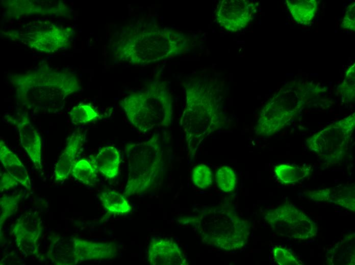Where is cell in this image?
Segmentation results:
<instances>
[{
	"mask_svg": "<svg viewBox=\"0 0 355 265\" xmlns=\"http://www.w3.org/2000/svg\"><path fill=\"white\" fill-rule=\"evenodd\" d=\"M188 46V39L181 33L155 25H136L120 34L114 55L119 60L145 66L178 56Z\"/></svg>",
	"mask_w": 355,
	"mask_h": 265,
	"instance_id": "6da1fadb",
	"label": "cell"
},
{
	"mask_svg": "<svg viewBox=\"0 0 355 265\" xmlns=\"http://www.w3.org/2000/svg\"><path fill=\"white\" fill-rule=\"evenodd\" d=\"M18 99L35 112L60 111L66 98L80 87L75 77L56 72H36L19 76L13 82Z\"/></svg>",
	"mask_w": 355,
	"mask_h": 265,
	"instance_id": "7a4b0ae2",
	"label": "cell"
},
{
	"mask_svg": "<svg viewBox=\"0 0 355 265\" xmlns=\"http://www.w3.org/2000/svg\"><path fill=\"white\" fill-rule=\"evenodd\" d=\"M120 105L129 122L143 132L167 127L172 120V95L163 81H153L146 88L129 94Z\"/></svg>",
	"mask_w": 355,
	"mask_h": 265,
	"instance_id": "3957f363",
	"label": "cell"
},
{
	"mask_svg": "<svg viewBox=\"0 0 355 265\" xmlns=\"http://www.w3.org/2000/svg\"><path fill=\"white\" fill-rule=\"evenodd\" d=\"M128 178L124 195L141 194L148 190L162 171L163 152L160 136L154 134L145 141L127 144Z\"/></svg>",
	"mask_w": 355,
	"mask_h": 265,
	"instance_id": "277c9868",
	"label": "cell"
},
{
	"mask_svg": "<svg viewBox=\"0 0 355 265\" xmlns=\"http://www.w3.org/2000/svg\"><path fill=\"white\" fill-rule=\"evenodd\" d=\"M186 105L181 123L189 147L196 145L211 124L221 120V112L216 99L208 88L197 82L185 86Z\"/></svg>",
	"mask_w": 355,
	"mask_h": 265,
	"instance_id": "5b68a950",
	"label": "cell"
},
{
	"mask_svg": "<svg viewBox=\"0 0 355 265\" xmlns=\"http://www.w3.org/2000/svg\"><path fill=\"white\" fill-rule=\"evenodd\" d=\"M305 96L300 88L281 89L262 109L256 127V133L270 136L286 126L302 108Z\"/></svg>",
	"mask_w": 355,
	"mask_h": 265,
	"instance_id": "8992f818",
	"label": "cell"
},
{
	"mask_svg": "<svg viewBox=\"0 0 355 265\" xmlns=\"http://www.w3.org/2000/svg\"><path fill=\"white\" fill-rule=\"evenodd\" d=\"M354 114L329 124L309 138L307 142L310 149L328 165L340 162L354 128Z\"/></svg>",
	"mask_w": 355,
	"mask_h": 265,
	"instance_id": "52a82bcc",
	"label": "cell"
},
{
	"mask_svg": "<svg viewBox=\"0 0 355 265\" xmlns=\"http://www.w3.org/2000/svg\"><path fill=\"white\" fill-rule=\"evenodd\" d=\"M265 219L280 235L297 240L316 235V224L290 203H285L268 212Z\"/></svg>",
	"mask_w": 355,
	"mask_h": 265,
	"instance_id": "ba28073f",
	"label": "cell"
},
{
	"mask_svg": "<svg viewBox=\"0 0 355 265\" xmlns=\"http://www.w3.org/2000/svg\"><path fill=\"white\" fill-rule=\"evenodd\" d=\"M257 4L247 0H222L217 5L215 15L219 25L232 33L242 31L252 20Z\"/></svg>",
	"mask_w": 355,
	"mask_h": 265,
	"instance_id": "9c48e42d",
	"label": "cell"
},
{
	"mask_svg": "<svg viewBox=\"0 0 355 265\" xmlns=\"http://www.w3.org/2000/svg\"><path fill=\"white\" fill-rule=\"evenodd\" d=\"M42 229V222L39 216L26 213L16 220L11 233L21 252L26 255H36L38 252Z\"/></svg>",
	"mask_w": 355,
	"mask_h": 265,
	"instance_id": "30bf717a",
	"label": "cell"
},
{
	"mask_svg": "<svg viewBox=\"0 0 355 265\" xmlns=\"http://www.w3.org/2000/svg\"><path fill=\"white\" fill-rule=\"evenodd\" d=\"M147 258L151 265L186 264L180 247L174 241L167 238H153L148 247Z\"/></svg>",
	"mask_w": 355,
	"mask_h": 265,
	"instance_id": "8fae6325",
	"label": "cell"
},
{
	"mask_svg": "<svg viewBox=\"0 0 355 265\" xmlns=\"http://www.w3.org/2000/svg\"><path fill=\"white\" fill-rule=\"evenodd\" d=\"M74 264L87 260L110 259L114 258L117 249L113 243H96L72 237Z\"/></svg>",
	"mask_w": 355,
	"mask_h": 265,
	"instance_id": "7c38bea8",
	"label": "cell"
},
{
	"mask_svg": "<svg viewBox=\"0 0 355 265\" xmlns=\"http://www.w3.org/2000/svg\"><path fill=\"white\" fill-rule=\"evenodd\" d=\"M20 141L23 148L31 160L35 168L42 169V143L38 131L30 121L27 115H22L16 120Z\"/></svg>",
	"mask_w": 355,
	"mask_h": 265,
	"instance_id": "4fadbf2b",
	"label": "cell"
},
{
	"mask_svg": "<svg viewBox=\"0 0 355 265\" xmlns=\"http://www.w3.org/2000/svg\"><path fill=\"white\" fill-rule=\"evenodd\" d=\"M84 138L80 131L72 132L68 137L66 146L55 165L54 173L56 181H64L69 177Z\"/></svg>",
	"mask_w": 355,
	"mask_h": 265,
	"instance_id": "5bb4252c",
	"label": "cell"
},
{
	"mask_svg": "<svg viewBox=\"0 0 355 265\" xmlns=\"http://www.w3.org/2000/svg\"><path fill=\"white\" fill-rule=\"evenodd\" d=\"M90 162L97 171L107 178L112 179L119 172L121 162L120 153L115 147H103L96 155L91 157Z\"/></svg>",
	"mask_w": 355,
	"mask_h": 265,
	"instance_id": "9a60e30c",
	"label": "cell"
},
{
	"mask_svg": "<svg viewBox=\"0 0 355 265\" xmlns=\"http://www.w3.org/2000/svg\"><path fill=\"white\" fill-rule=\"evenodd\" d=\"M0 160L8 173L26 188L31 189V181L26 167L2 140L0 141Z\"/></svg>",
	"mask_w": 355,
	"mask_h": 265,
	"instance_id": "2e32d148",
	"label": "cell"
},
{
	"mask_svg": "<svg viewBox=\"0 0 355 265\" xmlns=\"http://www.w3.org/2000/svg\"><path fill=\"white\" fill-rule=\"evenodd\" d=\"M48 259L57 265H74L72 238H52L47 252Z\"/></svg>",
	"mask_w": 355,
	"mask_h": 265,
	"instance_id": "e0dca14e",
	"label": "cell"
},
{
	"mask_svg": "<svg viewBox=\"0 0 355 265\" xmlns=\"http://www.w3.org/2000/svg\"><path fill=\"white\" fill-rule=\"evenodd\" d=\"M286 3L294 20L305 25H309L314 19L317 8L316 0H287Z\"/></svg>",
	"mask_w": 355,
	"mask_h": 265,
	"instance_id": "ac0fdd59",
	"label": "cell"
},
{
	"mask_svg": "<svg viewBox=\"0 0 355 265\" xmlns=\"http://www.w3.org/2000/svg\"><path fill=\"white\" fill-rule=\"evenodd\" d=\"M99 198L106 210L114 215H125L132 210V207L125 196L118 192L108 190L102 192Z\"/></svg>",
	"mask_w": 355,
	"mask_h": 265,
	"instance_id": "d6986e66",
	"label": "cell"
},
{
	"mask_svg": "<svg viewBox=\"0 0 355 265\" xmlns=\"http://www.w3.org/2000/svg\"><path fill=\"white\" fill-rule=\"evenodd\" d=\"M310 169L307 167H300L288 164H281L274 167L275 174L280 182L290 184L298 182L307 176Z\"/></svg>",
	"mask_w": 355,
	"mask_h": 265,
	"instance_id": "ffe728a7",
	"label": "cell"
},
{
	"mask_svg": "<svg viewBox=\"0 0 355 265\" xmlns=\"http://www.w3.org/2000/svg\"><path fill=\"white\" fill-rule=\"evenodd\" d=\"M97 172L90 161L82 159L75 163L71 173L76 179L83 183L93 186L98 181Z\"/></svg>",
	"mask_w": 355,
	"mask_h": 265,
	"instance_id": "44dd1931",
	"label": "cell"
},
{
	"mask_svg": "<svg viewBox=\"0 0 355 265\" xmlns=\"http://www.w3.org/2000/svg\"><path fill=\"white\" fill-rule=\"evenodd\" d=\"M69 116L74 125L86 124L102 118L98 112L89 103H80L73 107L69 112Z\"/></svg>",
	"mask_w": 355,
	"mask_h": 265,
	"instance_id": "7402d4cb",
	"label": "cell"
},
{
	"mask_svg": "<svg viewBox=\"0 0 355 265\" xmlns=\"http://www.w3.org/2000/svg\"><path fill=\"white\" fill-rule=\"evenodd\" d=\"M345 238L341 242V249L339 250L336 248L332 249V251L337 252V254H331L328 258L333 261L337 257L332 264L340 263L341 264H354V245L353 238Z\"/></svg>",
	"mask_w": 355,
	"mask_h": 265,
	"instance_id": "603a6c76",
	"label": "cell"
},
{
	"mask_svg": "<svg viewBox=\"0 0 355 265\" xmlns=\"http://www.w3.org/2000/svg\"><path fill=\"white\" fill-rule=\"evenodd\" d=\"M215 178L219 189L225 192H230L236 187L237 179L236 173L229 166L219 168L216 172Z\"/></svg>",
	"mask_w": 355,
	"mask_h": 265,
	"instance_id": "cb8c5ba5",
	"label": "cell"
},
{
	"mask_svg": "<svg viewBox=\"0 0 355 265\" xmlns=\"http://www.w3.org/2000/svg\"><path fill=\"white\" fill-rule=\"evenodd\" d=\"M329 201L347 209L354 211V189L349 187H344L335 190L331 194Z\"/></svg>",
	"mask_w": 355,
	"mask_h": 265,
	"instance_id": "d4e9b609",
	"label": "cell"
},
{
	"mask_svg": "<svg viewBox=\"0 0 355 265\" xmlns=\"http://www.w3.org/2000/svg\"><path fill=\"white\" fill-rule=\"evenodd\" d=\"M21 198L19 194L13 196H4L0 198V231L5 221L18 209V202Z\"/></svg>",
	"mask_w": 355,
	"mask_h": 265,
	"instance_id": "484cf974",
	"label": "cell"
},
{
	"mask_svg": "<svg viewBox=\"0 0 355 265\" xmlns=\"http://www.w3.org/2000/svg\"><path fill=\"white\" fill-rule=\"evenodd\" d=\"M213 174L210 167L200 164L193 168L192 173V180L198 188L205 189L208 188L212 182Z\"/></svg>",
	"mask_w": 355,
	"mask_h": 265,
	"instance_id": "4316f807",
	"label": "cell"
},
{
	"mask_svg": "<svg viewBox=\"0 0 355 265\" xmlns=\"http://www.w3.org/2000/svg\"><path fill=\"white\" fill-rule=\"evenodd\" d=\"M354 67L355 64H353L348 69L345 78L339 88L342 100L346 102H349L354 100Z\"/></svg>",
	"mask_w": 355,
	"mask_h": 265,
	"instance_id": "83f0119b",
	"label": "cell"
},
{
	"mask_svg": "<svg viewBox=\"0 0 355 265\" xmlns=\"http://www.w3.org/2000/svg\"><path fill=\"white\" fill-rule=\"evenodd\" d=\"M272 253L275 261L280 265L303 264L291 252L284 247H275Z\"/></svg>",
	"mask_w": 355,
	"mask_h": 265,
	"instance_id": "f1b7e54d",
	"label": "cell"
},
{
	"mask_svg": "<svg viewBox=\"0 0 355 265\" xmlns=\"http://www.w3.org/2000/svg\"><path fill=\"white\" fill-rule=\"evenodd\" d=\"M355 3H351L347 7L342 21V27L348 31H354L355 29Z\"/></svg>",
	"mask_w": 355,
	"mask_h": 265,
	"instance_id": "f546056e",
	"label": "cell"
},
{
	"mask_svg": "<svg viewBox=\"0 0 355 265\" xmlns=\"http://www.w3.org/2000/svg\"><path fill=\"white\" fill-rule=\"evenodd\" d=\"M18 183V181L8 172H4L1 174V192L14 188L17 186Z\"/></svg>",
	"mask_w": 355,
	"mask_h": 265,
	"instance_id": "4dcf8cb0",
	"label": "cell"
},
{
	"mask_svg": "<svg viewBox=\"0 0 355 265\" xmlns=\"http://www.w3.org/2000/svg\"><path fill=\"white\" fill-rule=\"evenodd\" d=\"M331 190L329 189H324L322 190L308 191L305 194L310 199L316 201H329L331 197Z\"/></svg>",
	"mask_w": 355,
	"mask_h": 265,
	"instance_id": "1f68e13d",
	"label": "cell"
}]
</instances>
